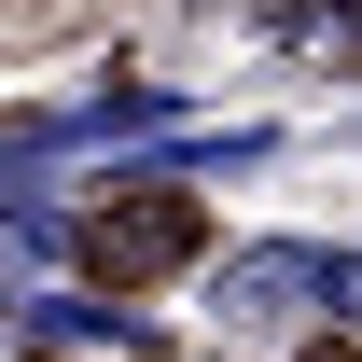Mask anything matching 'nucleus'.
I'll return each mask as SVG.
<instances>
[{
  "label": "nucleus",
  "mask_w": 362,
  "mask_h": 362,
  "mask_svg": "<svg viewBox=\"0 0 362 362\" xmlns=\"http://www.w3.org/2000/svg\"><path fill=\"white\" fill-rule=\"evenodd\" d=\"M362 320V251H320V237H251L209 265V320L223 334H293V320Z\"/></svg>",
  "instance_id": "f257e3e1"
},
{
  "label": "nucleus",
  "mask_w": 362,
  "mask_h": 362,
  "mask_svg": "<svg viewBox=\"0 0 362 362\" xmlns=\"http://www.w3.org/2000/svg\"><path fill=\"white\" fill-rule=\"evenodd\" d=\"M209 251V209L195 195H168V181H112V209H84V265L126 293V279H168Z\"/></svg>",
  "instance_id": "f03ea898"
}]
</instances>
